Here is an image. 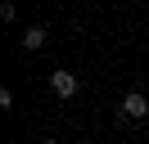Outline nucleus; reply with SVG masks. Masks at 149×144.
<instances>
[{"label":"nucleus","mask_w":149,"mask_h":144,"mask_svg":"<svg viewBox=\"0 0 149 144\" xmlns=\"http://www.w3.org/2000/svg\"><path fill=\"white\" fill-rule=\"evenodd\" d=\"M77 86H81V81H77V72H63V68L50 72V90H54L59 99H72V95H77Z\"/></svg>","instance_id":"f257e3e1"},{"label":"nucleus","mask_w":149,"mask_h":144,"mask_svg":"<svg viewBox=\"0 0 149 144\" xmlns=\"http://www.w3.org/2000/svg\"><path fill=\"white\" fill-rule=\"evenodd\" d=\"M118 113H122V117H136V122H140V117H149V99L140 95V90H131V95H122V108H118Z\"/></svg>","instance_id":"f03ea898"},{"label":"nucleus","mask_w":149,"mask_h":144,"mask_svg":"<svg viewBox=\"0 0 149 144\" xmlns=\"http://www.w3.org/2000/svg\"><path fill=\"white\" fill-rule=\"evenodd\" d=\"M45 27H27V32H23V50H41V45H45Z\"/></svg>","instance_id":"7ed1b4c3"},{"label":"nucleus","mask_w":149,"mask_h":144,"mask_svg":"<svg viewBox=\"0 0 149 144\" xmlns=\"http://www.w3.org/2000/svg\"><path fill=\"white\" fill-rule=\"evenodd\" d=\"M45 144H59V140H45Z\"/></svg>","instance_id":"20e7f679"}]
</instances>
